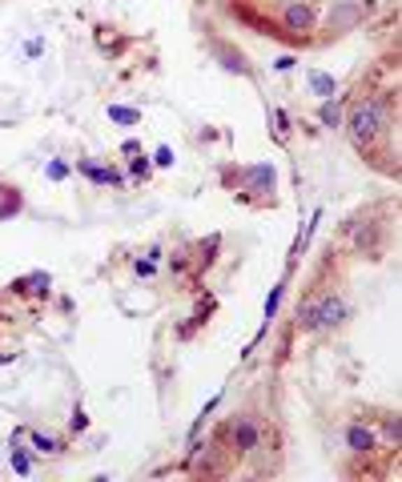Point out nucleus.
I'll return each mask as SVG.
<instances>
[{"label": "nucleus", "instance_id": "nucleus-13", "mask_svg": "<svg viewBox=\"0 0 402 482\" xmlns=\"http://www.w3.org/2000/svg\"><path fill=\"white\" fill-rule=\"evenodd\" d=\"M13 466H16V474H29V470H32V462H29V454H24V450H16V454H13Z\"/></svg>", "mask_w": 402, "mask_h": 482}, {"label": "nucleus", "instance_id": "nucleus-7", "mask_svg": "<svg viewBox=\"0 0 402 482\" xmlns=\"http://www.w3.org/2000/svg\"><path fill=\"white\" fill-rule=\"evenodd\" d=\"M254 185H257V189H261V193H270V189H273V169H270V165H257L254 173H250V181H245V189H254Z\"/></svg>", "mask_w": 402, "mask_h": 482}, {"label": "nucleus", "instance_id": "nucleus-9", "mask_svg": "<svg viewBox=\"0 0 402 482\" xmlns=\"http://www.w3.org/2000/svg\"><path fill=\"white\" fill-rule=\"evenodd\" d=\"M29 438H32V446L41 450V454H57V450H61V442H57V438H48V434H41V430H32Z\"/></svg>", "mask_w": 402, "mask_h": 482}, {"label": "nucleus", "instance_id": "nucleus-17", "mask_svg": "<svg viewBox=\"0 0 402 482\" xmlns=\"http://www.w3.org/2000/svg\"><path fill=\"white\" fill-rule=\"evenodd\" d=\"M69 173V165H61V161H52V165H48V177H64Z\"/></svg>", "mask_w": 402, "mask_h": 482}, {"label": "nucleus", "instance_id": "nucleus-15", "mask_svg": "<svg viewBox=\"0 0 402 482\" xmlns=\"http://www.w3.org/2000/svg\"><path fill=\"white\" fill-rule=\"evenodd\" d=\"M157 165H161V169H169V165H173V153H169L165 145H161V149H157Z\"/></svg>", "mask_w": 402, "mask_h": 482}, {"label": "nucleus", "instance_id": "nucleus-12", "mask_svg": "<svg viewBox=\"0 0 402 482\" xmlns=\"http://www.w3.org/2000/svg\"><path fill=\"white\" fill-rule=\"evenodd\" d=\"M278 302H282V286L270 289V298H266V321L273 318V309H278Z\"/></svg>", "mask_w": 402, "mask_h": 482}, {"label": "nucleus", "instance_id": "nucleus-4", "mask_svg": "<svg viewBox=\"0 0 402 482\" xmlns=\"http://www.w3.org/2000/svg\"><path fill=\"white\" fill-rule=\"evenodd\" d=\"M318 302H322V330H334V326H342V321L350 318V305H346V298L326 293V298H318Z\"/></svg>", "mask_w": 402, "mask_h": 482}, {"label": "nucleus", "instance_id": "nucleus-16", "mask_svg": "<svg viewBox=\"0 0 402 482\" xmlns=\"http://www.w3.org/2000/svg\"><path fill=\"white\" fill-rule=\"evenodd\" d=\"M294 64H298V61H294V57H278V61H273V68H278V73H289Z\"/></svg>", "mask_w": 402, "mask_h": 482}, {"label": "nucleus", "instance_id": "nucleus-14", "mask_svg": "<svg viewBox=\"0 0 402 482\" xmlns=\"http://www.w3.org/2000/svg\"><path fill=\"white\" fill-rule=\"evenodd\" d=\"M273 125H278V137H286L289 133V117L286 112H273Z\"/></svg>", "mask_w": 402, "mask_h": 482}, {"label": "nucleus", "instance_id": "nucleus-18", "mask_svg": "<svg viewBox=\"0 0 402 482\" xmlns=\"http://www.w3.org/2000/svg\"><path fill=\"white\" fill-rule=\"evenodd\" d=\"M85 422H89V418H85V410H77V414H73V430H85Z\"/></svg>", "mask_w": 402, "mask_h": 482}, {"label": "nucleus", "instance_id": "nucleus-2", "mask_svg": "<svg viewBox=\"0 0 402 482\" xmlns=\"http://www.w3.org/2000/svg\"><path fill=\"white\" fill-rule=\"evenodd\" d=\"M282 24H286L294 36H306V32H314V24H318V8H314L310 0H294V4L282 8Z\"/></svg>", "mask_w": 402, "mask_h": 482}, {"label": "nucleus", "instance_id": "nucleus-8", "mask_svg": "<svg viewBox=\"0 0 402 482\" xmlns=\"http://www.w3.org/2000/svg\"><path fill=\"white\" fill-rule=\"evenodd\" d=\"M346 438H350L354 450H374V446H378V438H374L370 430H362V426H350V430H346Z\"/></svg>", "mask_w": 402, "mask_h": 482}, {"label": "nucleus", "instance_id": "nucleus-10", "mask_svg": "<svg viewBox=\"0 0 402 482\" xmlns=\"http://www.w3.org/2000/svg\"><path fill=\"white\" fill-rule=\"evenodd\" d=\"M109 117L117 121V125H137V121H141V112H137V109H121V105H113Z\"/></svg>", "mask_w": 402, "mask_h": 482}, {"label": "nucleus", "instance_id": "nucleus-11", "mask_svg": "<svg viewBox=\"0 0 402 482\" xmlns=\"http://www.w3.org/2000/svg\"><path fill=\"white\" fill-rule=\"evenodd\" d=\"M133 273H137V277H153V273H157V261L141 257V261H133Z\"/></svg>", "mask_w": 402, "mask_h": 482}, {"label": "nucleus", "instance_id": "nucleus-19", "mask_svg": "<svg viewBox=\"0 0 402 482\" xmlns=\"http://www.w3.org/2000/svg\"><path fill=\"white\" fill-rule=\"evenodd\" d=\"M286 4H294V0H286Z\"/></svg>", "mask_w": 402, "mask_h": 482}, {"label": "nucleus", "instance_id": "nucleus-5", "mask_svg": "<svg viewBox=\"0 0 402 482\" xmlns=\"http://www.w3.org/2000/svg\"><path fill=\"white\" fill-rule=\"evenodd\" d=\"M310 93L318 96V101H330V96H338V80L330 77V73L314 68V73H310Z\"/></svg>", "mask_w": 402, "mask_h": 482}, {"label": "nucleus", "instance_id": "nucleus-1", "mask_svg": "<svg viewBox=\"0 0 402 482\" xmlns=\"http://www.w3.org/2000/svg\"><path fill=\"white\" fill-rule=\"evenodd\" d=\"M382 129H386V101L370 96V101H362V105H354L350 121H346V133H350V141L366 145V141H374Z\"/></svg>", "mask_w": 402, "mask_h": 482}, {"label": "nucleus", "instance_id": "nucleus-3", "mask_svg": "<svg viewBox=\"0 0 402 482\" xmlns=\"http://www.w3.org/2000/svg\"><path fill=\"white\" fill-rule=\"evenodd\" d=\"M229 446L238 450V454H250V450L257 446V422L254 418L241 414L238 422H234V434H229Z\"/></svg>", "mask_w": 402, "mask_h": 482}, {"label": "nucleus", "instance_id": "nucleus-6", "mask_svg": "<svg viewBox=\"0 0 402 482\" xmlns=\"http://www.w3.org/2000/svg\"><path fill=\"white\" fill-rule=\"evenodd\" d=\"M298 321H302V330H322V302L318 298H306L302 309H298Z\"/></svg>", "mask_w": 402, "mask_h": 482}]
</instances>
